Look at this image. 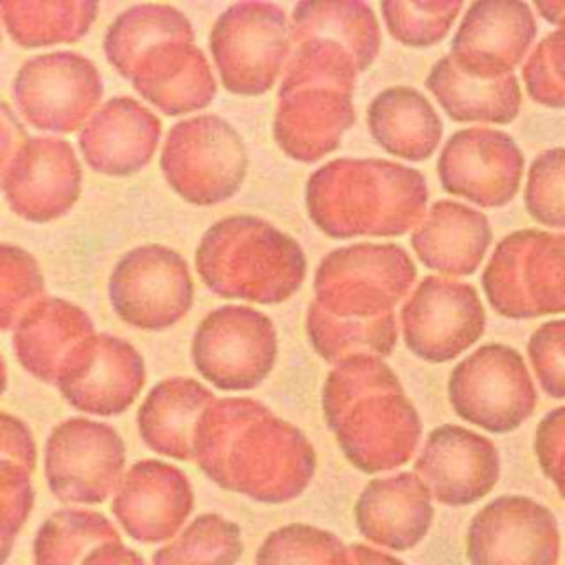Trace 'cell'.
Returning a JSON list of instances; mask_svg holds the SVG:
<instances>
[{
	"instance_id": "cell-1",
	"label": "cell",
	"mask_w": 565,
	"mask_h": 565,
	"mask_svg": "<svg viewBox=\"0 0 565 565\" xmlns=\"http://www.w3.org/2000/svg\"><path fill=\"white\" fill-rule=\"evenodd\" d=\"M417 278L411 254L393 243H353L329 252L313 274L307 338L338 364L353 355H388L397 342L395 307Z\"/></svg>"
},
{
	"instance_id": "cell-2",
	"label": "cell",
	"mask_w": 565,
	"mask_h": 565,
	"mask_svg": "<svg viewBox=\"0 0 565 565\" xmlns=\"http://www.w3.org/2000/svg\"><path fill=\"white\" fill-rule=\"evenodd\" d=\"M192 461L216 486L260 503L300 497L316 472L305 433L252 397L214 399L201 413Z\"/></svg>"
},
{
	"instance_id": "cell-3",
	"label": "cell",
	"mask_w": 565,
	"mask_h": 565,
	"mask_svg": "<svg viewBox=\"0 0 565 565\" xmlns=\"http://www.w3.org/2000/svg\"><path fill=\"white\" fill-rule=\"evenodd\" d=\"M371 64L342 40L291 24L271 124L278 148L300 163H313L338 150L342 135L355 121V79Z\"/></svg>"
},
{
	"instance_id": "cell-4",
	"label": "cell",
	"mask_w": 565,
	"mask_h": 565,
	"mask_svg": "<svg viewBox=\"0 0 565 565\" xmlns=\"http://www.w3.org/2000/svg\"><path fill=\"white\" fill-rule=\"evenodd\" d=\"M322 413L342 455L366 475L411 461L422 437L417 408L380 355L338 362L322 386Z\"/></svg>"
},
{
	"instance_id": "cell-5",
	"label": "cell",
	"mask_w": 565,
	"mask_h": 565,
	"mask_svg": "<svg viewBox=\"0 0 565 565\" xmlns=\"http://www.w3.org/2000/svg\"><path fill=\"white\" fill-rule=\"evenodd\" d=\"M305 205L331 238L402 236L422 223L428 183L419 170L397 161L344 157L307 179Z\"/></svg>"
},
{
	"instance_id": "cell-6",
	"label": "cell",
	"mask_w": 565,
	"mask_h": 565,
	"mask_svg": "<svg viewBox=\"0 0 565 565\" xmlns=\"http://www.w3.org/2000/svg\"><path fill=\"white\" fill-rule=\"evenodd\" d=\"M203 285L230 300L278 305L291 298L307 274L294 236L252 214H234L205 230L194 252Z\"/></svg>"
},
{
	"instance_id": "cell-7",
	"label": "cell",
	"mask_w": 565,
	"mask_h": 565,
	"mask_svg": "<svg viewBox=\"0 0 565 565\" xmlns=\"http://www.w3.org/2000/svg\"><path fill=\"white\" fill-rule=\"evenodd\" d=\"M481 285L503 318L565 313V232L525 227L508 234L486 263Z\"/></svg>"
},
{
	"instance_id": "cell-8",
	"label": "cell",
	"mask_w": 565,
	"mask_h": 565,
	"mask_svg": "<svg viewBox=\"0 0 565 565\" xmlns=\"http://www.w3.org/2000/svg\"><path fill=\"white\" fill-rule=\"evenodd\" d=\"M247 163L243 137L218 115L177 121L168 130L159 157L168 185L199 207L232 199L245 181Z\"/></svg>"
},
{
	"instance_id": "cell-9",
	"label": "cell",
	"mask_w": 565,
	"mask_h": 565,
	"mask_svg": "<svg viewBox=\"0 0 565 565\" xmlns=\"http://www.w3.org/2000/svg\"><path fill=\"white\" fill-rule=\"evenodd\" d=\"M289 18L274 2H236L210 31V53L225 90L256 97L274 88L289 53Z\"/></svg>"
},
{
	"instance_id": "cell-10",
	"label": "cell",
	"mask_w": 565,
	"mask_h": 565,
	"mask_svg": "<svg viewBox=\"0 0 565 565\" xmlns=\"http://www.w3.org/2000/svg\"><path fill=\"white\" fill-rule=\"evenodd\" d=\"M448 402L463 422L503 435L532 417L536 386L514 347L490 342L450 371Z\"/></svg>"
},
{
	"instance_id": "cell-11",
	"label": "cell",
	"mask_w": 565,
	"mask_h": 565,
	"mask_svg": "<svg viewBox=\"0 0 565 565\" xmlns=\"http://www.w3.org/2000/svg\"><path fill=\"white\" fill-rule=\"evenodd\" d=\"M194 369L214 388L252 391L267 380L278 358V335L269 316L247 305L212 309L190 344Z\"/></svg>"
},
{
	"instance_id": "cell-12",
	"label": "cell",
	"mask_w": 565,
	"mask_h": 565,
	"mask_svg": "<svg viewBox=\"0 0 565 565\" xmlns=\"http://www.w3.org/2000/svg\"><path fill=\"white\" fill-rule=\"evenodd\" d=\"M113 311L141 331H163L192 307L194 280L185 258L159 243L128 249L108 278Z\"/></svg>"
},
{
	"instance_id": "cell-13",
	"label": "cell",
	"mask_w": 565,
	"mask_h": 565,
	"mask_svg": "<svg viewBox=\"0 0 565 565\" xmlns=\"http://www.w3.org/2000/svg\"><path fill=\"white\" fill-rule=\"evenodd\" d=\"M13 99L26 124L49 132H73L97 110L104 82L93 60L75 51L29 57L13 77Z\"/></svg>"
},
{
	"instance_id": "cell-14",
	"label": "cell",
	"mask_w": 565,
	"mask_h": 565,
	"mask_svg": "<svg viewBox=\"0 0 565 565\" xmlns=\"http://www.w3.org/2000/svg\"><path fill=\"white\" fill-rule=\"evenodd\" d=\"M126 466L119 433L88 417L60 422L44 444V475L55 499L95 505L113 497Z\"/></svg>"
},
{
	"instance_id": "cell-15",
	"label": "cell",
	"mask_w": 565,
	"mask_h": 565,
	"mask_svg": "<svg viewBox=\"0 0 565 565\" xmlns=\"http://www.w3.org/2000/svg\"><path fill=\"white\" fill-rule=\"evenodd\" d=\"M408 351L430 364H444L468 351L486 331V309L470 282L426 276L399 311Z\"/></svg>"
},
{
	"instance_id": "cell-16",
	"label": "cell",
	"mask_w": 565,
	"mask_h": 565,
	"mask_svg": "<svg viewBox=\"0 0 565 565\" xmlns=\"http://www.w3.org/2000/svg\"><path fill=\"white\" fill-rule=\"evenodd\" d=\"M558 554L554 512L523 494L492 499L472 516L466 532L470 565H558Z\"/></svg>"
},
{
	"instance_id": "cell-17",
	"label": "cell",
	"mask_w": 565,
	"mask_h": 565,
	"mask_svg": "<svg viewBox=\"0 0 565 565\" xmlns=\"http://www.w3.org/2000/svg\"><path fill=\"white\" fill-rule=\"evenodd\" d=\"M523 166V152L508 132L470 126L444 143L437 177L448 194L479 207H503L519 194Z\"/></svg>"
},
{
	"instance_id": "cell-18",
	"label": "cell",
	"mask_w": 565,
	"mask_h": 565,
	"mask_svg": "<svg viewBox=\"0 0 565 565\" xmlns=\"http://www.w3.org/2000/svg\"><path fill=\"white\" fill-rule=\"evenodd\" d=\"M536 38L532 7L521 0H479L468 4L450 40L448 60L477 79L512 75Z\"/></svg>"
},
{
	"instance_id": "cell-19",
	"label": "cell",
	"mask_w": 565,
	"mask_h": 565,
	"mask_svg": "<svg viewBox=\"0 0 565 565\" xmlns=\"http://www.w3.org/2000/svg\"><path fill=\"white\" fill-rule=\"evenodd\" d=\"M143 384L141 353L117 335L95 333L71 355L55 386L73 408L115 417L132 406Z\"/></svg>"
},
{
	"instance_id": "cell-20",
	"label": "cell",
	"mask_w": 565,
	"mask_h": 565,
	"mask_svg": "<svg viewBox=\"0 0 565 565\" xmlns=\"http://www.w3.org/2000/svg\"><path fill=\"white\" fill-rule=\"evenodd\" d=\"M413 472L435 501L463 508L481 501L497 486L501 457L486 435L444 424L428 433Z\"/></svg>"
},
{
	"instance_id": "cell-21",
	"label": "cell",
	"mask_w": 565,
	"mask_h": 565,
	"mask_svg": "<svg viewBox=\"0 0 565 565\" xmlns=\"http://www.w3.org/2000/svg\"><path fill=\"white\" fill-rule=\"evenodd\" d=\"M4 201L20 218L51 223L77 203L82 166L66 139H26L2 179Z\"/></svg>"
},
{
	"instance_id": "cell-22",
	"label": "cell",
	"mask_w": 565,
	"mask_h": 565,
	"mask_svg": "<svg viewBox=\"0 0 565 565\" xmlns=\"http://www.w3.org/2000/svg\"><path fill=\"white\" fill-rule=\"evenodd\" d=\"M194 508L188 475L163 459H141L119 479L110 510L137 543H163L179 534Z\"/></svg>"
},
{
	"instance_id": "cell-23",
	"label": "cell",
	"mask_w": 565,
	"mask_h": 565,
	"mask_svg": "<svg viewBox=\"0 0 565 565\" xmlns=\"http://www.w3.org/2000/svg\"><path fill=\"white\" fill-rule=\"evenodd\" d=\"M163 115L177 117L205 108L216 97V79L194 33L161 38L141 49L119 73Z\"/></svg>"
},
{
	"instance_id": "cell-24",
	"label": "cell",
	"mask_w": 565,
	"mask_h": 565,
	"mask_svg": "<svg viewBox=\"0 0 565 565\" xmlns=\"http://www.w3.org/2000/svg\"><path fill=\"white\" fill-rule=\"evenodd\" d=\"M159 139V117L139 99L119 95L90 115L79 130L77 143L93 172L130 177L150 163Z\"/></svg>"
},
{
	"instance_id": "cell-25",
	"label": "cell",
	"mask_w": 565,
	"mask_h": 565,
	"mask_svg": "<svg viewBox=\"0 0 565 565\" xmlns=\"http://www.w3.org/2000/svg\"><path fill=\"white\" fill-rule=\"evenodd\" d=\"M364 539L388 550H411L428 534L435 510L428 488L415 472L371 479L353 508Z\"/></svg>"
},
{
	"instance_id": "cell-26",
	"label": "cell",
	"mask_w": 565,
	"mask_h": 565,
	"mask_svg": "<svg viewBox=\"0 0 565 565\" xmlns=\"http://www.w3.org/2000/svg\"><path fill=\"white\" fill-rule=\"evenodd\" d=\"M95 335L90 316L64 298H40L13 327L11 347L20 366L55 386L71 355Z\"/></svg>"
},
{
	"instance_id": "cell-27",
	"label": "cell",
	"mask_w": 565,
	"mask_h": 565,
	"mask_svg": "<svg viewBox=\"0 0 565 565\" xmlns=\"http://www.w3.org/2000/svg\"><path fill=\"white\" fill-rule=\"evenodd\" d=\"M492 243V227L483 212L457 201H435L411 234L417 260L435 271L470 276L479 269Z\"/></svg>"
},
{
	"instance_id": "cell-28",
	"label": "cell",
	"mask_w": 565,
	"mask_h": 565,
	"mask_svg": "<svg viewBox=\"0 0 565 565\" xmlns=\"http://www.w3.org/2000/svg\"><path fill=\"white\" fill-rule=\"evenodd\" d=\"M214 393L194 377L177 375L154 384L137 411L141 441L161 457L192 461V439Z\"/></svg>"
},
{
	"instance_id": "cell-29",
	"label": "cell",
	"mask_w": 565,
	"mask_h": 565,
	"mask_svg": "<svg viewBox=\"0 0 565 565\" xmlns=\"http://www.w3.org/2000/svg\"><path fill=\"white\" fill-rule=\"evenodd\" d=\"M369 132L388 154L426 161L439 146L444 124L430 99L411 86H388L366 108Z\"/></svg>"
},
{
	"instance_id": "cell-30",
	"label": "cell",
	"mask_w": 565,
	"mask_h": 565,
	"mask_svg": "<svg viewBox=\"0 0 565 565\" xmlns=\"http://www.w3.org/2000/svg\"><path fill=\"white\" fill-rule=\"evenodd\" d=\"M426 88L446 115L461 124H510L523 104L514 73L501 79H477L455 68L448 55L435 62L426 75Z\"/></svg>"
},
{
	"instance_id": "cell-31",
	"label": "cell",
	"mask_w": 565,
	"mask_h": 565,
	"mask_svg": "<svg viewBox=\"0 0 565 565\" xmlns=\"http://www.w3.org/2000/svg\"><path fill=\"white\" fill-rule=\"evenodd\" d=\"M97 2L88 0H2L0 18L11 40L24 49L71 44L95 24Z\"/></svg>"
},
{
	"instance_id": "cell-32",
	"label": "cell",
	"mask_w": 565,
	"mask_h": 565,
	"mask_svg": "<svg viewBox=\"0 0 565 565\" xmlns=\"http://www.w3.org/2000/svg\"><path fill=\"white\" fill-rule=\"evenodd\" d=\"M177 33H194L190 20L177 7L152 2L132 4L110 22L102 46L108 64L121 73L141 49Z\"/></svg>"
},
{
	"instance_id": "cell-33",
	"label": "cell",
	"mask_w": 565,
	"mask_h": 565,
	"mask_svg": "<svg viewBox=\"0 0 565 565\" xmlns=\"http://www.w3.org/2000/svg\"><path fill=\"white\" fill-rule=\"evenodd\" d=\"M241 556V527L216 512H205L159 547L152 565H236Z\"/></svg>"
},
{
	"instance_id": "cell-34",
	"label": "cell",
	"mask_w": 565,
	"mask_h": 565,
	"mask_svg": "<svg viewBox=\"0 0 565 565\" xmlns=\"http://www.w3.org/2000/svg\"><path fill=\"white\" fill-rule=\"evenodd\" d=\"M117 532L99 512L86 508H64L53 512L38 530L33 541L35 565H75L84 552Z\"/></svg>"
},
{
	"instance_id": "cell-35",
	"label": "cell",
	"mask_w": 565,
	"mask_h": 565,
	"mask_svg": "<svg viewBox=\"0 0 565 565\" xmlns=\"http://www.w3.org/2000/svg\"><path fill=\"white\" fill-rule=\"evenodd\" d=\"M534 9L556 31L547 33L523 64V84L532 102L565 108V2H536Z\"/></svg>"
},
{
	"instance_id": "cell-36",
	"label": "cell",
	"mask_w": 565,
	"mask_h": 565,
	"mask_svg": "<svg viewBox=\"0 0 565 565\" xmlns=\"http://www.w3.org/2000/svg\"><path fill=\"white\" fill-rule=\"evenodd\" d=\"M256 565H351L349 545L329 530L291 523L265 536Z\"/></svg>"
},
{
	"instance_id": "cell-37",
	"label": "cell",
	"mask_w": 565,
	"mask_h": 565,
	"mask_svg": "<svg viewBox=\"0 0 565 565\" xmlns=\"http://www.w3.org/2000/svg\"><path fill=\"white\" fill-rule=\"evenodd\" d=\"M382 20L388 33L404 46L426 49L439 44L459 13V0H384L380 2Z\"/></svg>"
},
{
	"instance_id": "cell-38",
	"label": "cell",
	"mask_w": 565,
	"mask_h": 565,
	"mask_svg": "<svg viewBox=\"0 0 565 565\" xmlns=\"http://www.w3.org/2000/svg\"><path fill=\"white\" fill-rule=\"evenodd\" d=\"M44 298V276L31 252L0 243V331L13 329L24 311Z\"/></svg>"
},
{
	"instance_id": "cell-39",
	"label": "cell",
	"mask_w": 565,
	"mask_h": 565,
	"mask_svg": "<svg viewBox=\"0 0 565 565\" xmlns=\"http://www.w3.org/2000/svg\"><path fill=\"white\" fill-rule=\"evenodd\" d=\"M523 205L536 223L565 230V146L550 148L532 161Z\"/></svg>"
},
{
	"instance_id": "cell-40",
	"label": "cell",
	"mask_w": 565,
	"mask_h": 565,
	"mask_svg": "<svg viewBox=\"0 0 565 565\" xmlns=\"http://www.w3.org/2000/svg\"><path fill=\"white\" fill-rule=\"evenodd\" d=\"M33 501L31 472L13 461L0 459V565L9 558L15 536L31 514Z\"/></svg>"
},
{
	"instance_id": "cell-41",
	"label": "cell",
	"mask_w": 565,
	"mask_h": 565,
	"mask_svg": "<svg viewBox=\"0 0 565 565\" xmlns=\"http://www.w3.org/2000/svg\"><path fill=\"white\" fill-rule=\"evenodd\" d=\"M527 358L543 393L565 399V318L547 320L530 335Z\"/></svg>"
},
{
	"instance_id": "cell-42",
	"label": "cell",
	"mask_w": 565,
	"mask_h": 565,
	"mask_svg": "<svg viewBox=\"0 0 565 565\" xmlns=\"http://www.w3.org/2000/svg\"><path fill=\"white\" fill-rule=\"evenodd\" d=\"M534 455L543 475L565 499V406H556L539 422Z\"/></svg>"
},
{
	"instance_id": "cell-43",
	"label": "cell",
	"mask_w": 565,
	"mask_h": 565,
	"mask_svg": "<svg viewBox=\"0 0 565 565\" xmlns=\"http://www.w3.org/2000/svg\"><path fill=\"white\" fill-rule=\"evenodd\" d=\"M0 459L13 461L33 475L38 448L29 426L11 413L0 411Z\"/></svg>"
},
{
	"instance_id": "cell-44",
	"label": "cell",
	"mask_w": 565,
	"mask_h": 565,
	"mask_svg": "<svg viewBox=\"0 0 565 565\" xmlns=\"http://www.w3.org/2000/svg\"><path fill=\"white\" fill-rule=\"evenodd\" d=\"M75 565H146L143 556L124 545L119 530L90 545Z\"/></svg>"
},
{
	"instance_id": "cell-45",
	"label": "cell",
	"mask_w": 565,
	"mask_h": 565,
	"mask_svg": "<svg viewBox=\"0 0 565 565\" xmlns=\"http://www.w3.org/2000/svg\"><path fill=\"white\" fill-rule=\"evenodd\" d=\"M26 139H29L26 128L22 126V121L18 119L13 108L0 99V185H2V179H4L13 157L24 146Z\"/></svg>"
},
{
	"instance_id": "cell-46",
	"label": "cell",
	"mask_w": 565,
	"mask_h": 565,
	"mask_svg": "<svg viewBox=\"0 0 565 565\" xmlns=\"http://www.w3.org/2000/svg\"><path fill=\"white\" fill-rule=\"evenodd\" d=\"M349 558H351V565H404L399 558L362 543L349 545Z\"/></svg>"
},
{
	"instance_id": "cell-47",
	"label": "cell",
	"mask_w": 565,
	"mask_h": 565,
	"mask_svg": "<svg viewBox=\"0 0 565 565\" xmlns=\"http://www.w3.org/2000/svg\"><path fill=\"white\" fill-rule=\"evenodd\" d=\"M4 391H7V362L0 353V397L4 395Z\"/></svg>"
},
{
	"instance_id": "cell-48",
	"label": "cell",
	"mask_w": 565,
	"mask_h": 565,
	"mask_svg": "<svg viewBox=\"0 0 565 565\" xmlns=\"http://www.w3.org/2000/svg\"><path fill=\"white\" fill-rule=\"evenodd\" d=\"M0 42H2V40H0Z\"/></svg>"
}]
</instances>
